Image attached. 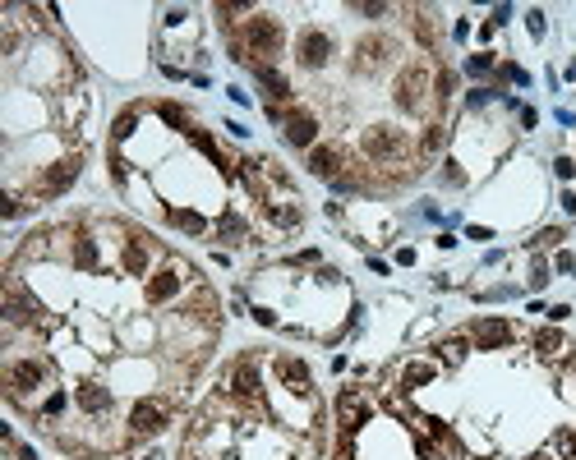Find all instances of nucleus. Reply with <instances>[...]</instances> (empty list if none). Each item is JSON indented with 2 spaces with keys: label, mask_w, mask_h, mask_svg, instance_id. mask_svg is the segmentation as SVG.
Instances as JSON below:
<instances>
[{
  "label": "nucleus",
  "mask_w": 576,
  "mask_h": 460,
  "mask_svg": "<svg viewBox=\"0 0 576 460\" xmlns=\"http://www.w3.org/2000/svg\"><path fill=\"white\" fill-rule=\"evenodd\" d=\"M406 134L392 129V124H374V129L365 134V152L374 156V161H397V156H406Z\"/></svg>",
  "instance_id": "nucleus-1"
},
{
  "label": "nucleus",
  "mask_w": 576,
  "mask_h": 460,
  "mask_svg": "<svg viewBox=\"0 0 576 460\" xmlns=\"http://www.w3.org/2000/svg\"><path fill=\"white\" fill-rule=\"evenodd\" d=\"M245 42H249V51H258V55H277V51H281V28H277V18H272V14H253L249 28H245Z\"/></svg>",
  "instance_id": "nucleus-2"
},
{
  "label": "nucleus",
  "mask_w": 576,
  "mask_h": 460,
  "mask_svg": "<svg viewBox=\"0 0 576 460\" xmlns=\"http://www.w3.org/2000/svg\"><path fill=\"white\" fill-rule=\"evenodd\" d=\"M162 428H166V405L162 400H139L134 414H130V433L134 437H152V433H162Z\"/></svg>",
  "instance_id": "nucleus-3"
},
{
  "label": "nucleus",
  "mask_w": 576,
  "mask_h": 460,
  "mask_svg": "<svg viewBox=\"0 0 576 460\" xmlns=\"http://www.w3.org/2000/svg\"><path fill=\"white\" fill-rule=\"evenodd\" d=\"M295 51H300V65L318 70V65L332 55V37L323 33V28H305V33H300V42H295Z\"/></svg>",
  "instance_id": "nucleus-4"
},
{
  "label": "nucleus",
  "mask_w": 576,
  "mask_h": 460,
  "mask_svg": "<svg viewBox=\"0 0 576 460\" xmlns=\"http://www.w3.org/2000/svg\"><path fill=\"white\" fill-rule=\"evenodd\" d=\"M318 139V120L309 111H290L286 115V143H295V148H309V143Z\"/></svg>",
  "instance_id": "nucleus-5"
},
{
  "label": "nucleus",
  "mask_w": 576,
  "mask_h": 460,
  "mask_svg": "<svg viewBox=\"0 0 576 460\" xmlns=\"http://www.w3.org/2000/svg\"><path fill=\"white\" fill-rule=\"evenodd\" d=\"M475 341H480V350L507 346V341H512V322H503V318H480V322H475Z\"/></svg>",
  "instance_id": "nucleus-6"
},
{
  "label": "nucleus",
  "mask_w": 576,
  "mask_h": 460,
  "mask_svg": "<svg viewBox=\"0 0 576 460\" xmlns=\"http://www.w3.org/2000/svg\"><path fill=\"white\" fill-rule=\"evenodd\" d=\"M37 383H42V364H37V359H14V364H9V387H14L19 396L33 391Z\"/></svg>",
  "instance_id": "nucleus-7"
},
{
  "label": "nucleus",
  "mask_w": 576,
  "mask_h": 460,
  "mask_svg": "<svg viewBox=\"0 0 576 460\" xmlns=\"http://www.w3.org/2000/svg\"><path fill=\"white\" fill-rule=\"evenodd\" d=\"M397 87H402V92H397V102H402L406 111H415V106L424 102V70H406Z\"/></svg>",
  "instance_id": "nucleus-8"
},
{
  "label": "nucleus",
  "mask_w": 576,
  "mask_h": 460,
  "mask_svg": "<svg viewBox=\"0 0 576 460\" xmlns=\"http://www.w3.org/2000/svg\"><path fill=\"white\" fill-rule=\"evenodd\" d=\"M309 171L323 175V180H332V175L341 171V152L337 148H314V152H309Z\"/></svg>",
  "instance_id": "nucleus-9"
},
{
  "label": "nucleus",
  "mask_w": 576,
  "mask_h": 460,
  "mask_svg": "<svg viewBox=\"0 0 576 460\" xmlns=\"http://www.w3.org/2000/svg\"><path fill=\"white\" fill-rule=\"evenodd\" d=\"M79 410H88V414H102V410H111V391L106 387H79Z\"/></svg>",
  "instance_id": "nucleus-10"
},
{
  "label": "nucleus",
  "mask_w": 576,
  "mask_h": 460,
  "mask_svg": "<svg viewBox=\"0 0 576 460\" xmlns=\"http://www.w3.org/2000/svg\"><path fill=\"white\" fill-rule=\"evenodd\" d=\"M74 175H79V161H61V166H56V171H51V175H46V184H42V193H61V189H65V184H70V180H74Z\"/></svg>",
  "instance_id": "nucleus-11"
},
{
  "label": "nucleus",
  "mask_w": 576,
  "mask_h": 460,
  "mask_svg": "<svg viewBox=\"0 0 576 460\" xmlns=\"http://www.w3.org/2000/svg\"><path fill=\"white\" fill-rule=\"evenodd\" d=\"M258 83L268 87L272 97H290V83H286V78H281L277 70H272V65H258Z\"/></svg>",
  "instance_id": "nucleus-12"
},
{
  "label": "nucleus",
  "mask_w": 576,
  "mask_h": 460,
  "mask_svg": "<svg viewBox=\"0 0 576 460\" xmlns=\"http://www.w3.org/2000/svg\"><path fill=\"white\" fill-rule=\"evenodd\" d=\"M277 368H281V378H286V383H290V387H300V391H305V387H309V368H305V364H300V359H281V364H277Z\"/></svg>",
  "instance_id": "nucleus-13"
},
{
  "label": "nucleus",
  "mask_w": 576,
  "mask_h": 460,
  "mask_svg": "<svg viewBox=\"0 0 576 460\" xmlns=\"http://www.w3.org/2000/svg\"><path fill=\"white\" fill-rule=\"evenodd\" d=\"M175 290H180V277H175V272H162V277L148 286V299H171Z\"/></svg>",
  "instance_id": "nucleus-14"
},
{
  "label": "nucleus",
  "mask_w": 576,
  "mask_h": 460,
  "mask_svg": "<svg viewBox=\"0 0 576 460\" xmlns=\"http://www.w3.org/2000/svg\"><path fill=\"white\" fill-rule=\"evenodd\" d=\"M236 391H240V396H253V391H258V368H253V364L236 368Z\"/></svg>",
  "instance_id": "nucleus-15"
},
{
  "label": "nucleus",
  "mask_w": 576,
  "mask_h": 460,
  "mask_svg": "<svg viewBox=\"0 0 576 460\" xmlns=\"http://www.w3.org/2000/svg\"><path fill=\"white\" fill-rule=\"evenodd\" d=\"M535 346H540L544 355H553V359H558V355H567V341H562L558 331H540V336H535Z\"/></svg>",
  "instance_id": "nucleus-16"
},
{
  "label": "nucleus",
  "mask_w": 576,
  "mask_h": 460,
  "mask_svg": "<svg viewBox=\"0 0 576 460\" xmlns=\"http://www.w3.org/2000/svg\"><path fill=\"white\" fill-rule=\"evenodd\" d=\"M74 262H79V267H97V240L79 235V244H74Z\"/></svg>",
  "instance_id": "nucleus-17"
},
{
  "label": "nucleus",
  "mask_w": 576,
  "mask_h": 460,
  "mask_svg": "<svg viewBox=\"0 0 576 460\" xmlns=\"http://www.w3.org/2000/svg\"><path fill=\"white\" fill-rule=\"evenodd\" d=\"M438 359H447V364H461V359H466V341H461V336H447L443 346H438Z\"/></svg>",
  "instance_id": "nucleus-18"
},
{
  "label": "nucleus",
  "mask_w": 576,
  "mask_h": 460,
  "mask_svg": "<svg viewBox=\"0 0 576 460\" xmlns=\"http://www.w3.org/2000/svg\"><path fill=\"white\" fill-rule=\"evenodd\" d=\"M5 318L14 322V327H19V322H28V318H33V309H28V299L19 295V290H9V313H5Z\"/></svg>",
  "instance_id": "nucleus-19"
},
{
  "label": "nucleus",
  "mask_w": 576,
  "mask_h": 460,
  "mask_svg": "<svg viewBox=\"0 0 576 460\" xmlns=\"http://www.w3.org/2000/svg\"><path fill=\"white\" fill-rule=\"evenodd\" d=\"M217 230H221V240H245V221H240V217H231V212L217 221Z\"/></svg>",
  "instance_id": "nucleus-20"
},
{
  "label": "nucleus",
  "mask_w": 576,
  "mask_h": 460,
  "mask_svg": "<svg viewBox=\"0 0 576 460\" xmlns=\"http://www.w3.org/2000/svg\"><path fill=\"white\" fill-rule=\"evenodd\" d=\"M134 124H139V111H125V115H115V139H130V134H134Z\"/></svg>",
  "instance_id": "nucleus-21"
},
{
  "label": "nucleus",
  "mask_w": 576,
  "mask_h": 460,
  "mask_svg": "<svg viewBox=\"0 0 576 460\" xmlns=\"http://www.w3.org/2000/svg\"><path fill=\"white\" fill-rule=\"evenodd\" d=\"M268 217L277 226H300V208H268Z\"/></svg>",
  "instance_id": "nucleus-22"
},
{
  "label": "nucleus",
  "mask_w": 576,
  "mask_h": 460,
  "mask_svg": "<svg viewBox=\"0 0 576 460\" xmlns=\"http://www.w3.org/2000/svg\"><path fill=\"white\" fill-rule=\"evenodd\" d=\"M125 267H130V272H143V267H148V253H143L139 244H130V249H125Z\"/></svg>",
  "instance_id": "nucleus-23"
},
{
  "label": "nucleus",
  "mask_w": 576,
  "mask_h": 460,
  "mask_svg": "<svg viewBox=\"0 0 576 460\" xmlns=\"http://www.w3.org/2000/svg\"><path fill=\"white\" fill-rule=\"evenodd\" d=\"M553 446H558V451L567 456V460H576V433H572V428H562V433L553 437Z\"/></svg>",
  "instance_id": "nucleus-24"
},
{
  "label": "nucleus",
  "mask_w": 576,
  "mask_h": 460,
  "mask_svg": "<svg viewBox=\"0 0 576 460\" xmlns=\"http://www.w3.org/2000/svg\"><path fill=\"white\" fill-rule=\"evenodd\" d=\"M175 226L189 230V235H199L203 230V217H199V212H175Z\"/></svg>",
  "instance_id": "nucleus-25"
},
{
  "label": "nucleus",
  "mask_w": 576,
  "mask_h": 460,
  "mask_svg": "<svg viewBox=\"0 0 576 460\" xmlns=\"http://www.w3.org/2000/svg\"><path fill=\"white\" fill-rule=\"evenodd\" d=\"M429 378H434V368H429V364H411V368H406V383H429Z\"/></svg>",
  "instance_id": "nucleus-26"
},
{
  "label": "nucleus",
  "mask_w": 576,
  "mask_h": 460,
  "mask_svg": "<svg viewBox=\"0 0 576 460\" xmlns=\"http://www.w3.org/2000/svg\"><path fill=\"white\" fill-rule=\"evenodd\" d=\"M438 143H443V124H429V134H424V148H429V152H434V148H438Z\"/></svg>",
  "instance_id": "nucleus-27"
},
{
  "label": "nucleus",
  "mask_w": 576,
  "mask_h": 460,
  "mask_svg": "<svg viewBox=\"0 0 576 460\" xmlns=\"http://www.w3.org/2000/svg\"><path fill=\"white\" fill-rule=\"evenodd\" d=\"M162 120H171V124H184V115H180V106H171V102H166V106H162Z\"/></svg>",
  "instance_id": "nucleus-28"
},
{
  "label": "nucleus",
  "mask_w": 576,
  "mask_h": 460,
  "mask_svg": "<svg viewBox=\"0 0 576 460\" xmlns=\"http://www.w3.org/2000/svg\"><path fill=\"white\" fill-rule=\"evenodd\" d=\"M493 65V55H471V74H484Z\"/></svg>",
  "instance_id": "nucleus-29"
},
{
  "label": "nucleus",
  "mask_w": 576,
  "mask_h": 460,
  "mask_svg": "<svg viewBox=\"0 0 576 460\" xmlns=\"http://www.w3.org/2000/svg\"><path fill=\"white\" fill-rule=\"evenodd\" d=\"M525 18H530V33H535V37H544V14H540V9H530Z\"/></svg>",
  "instance_id": "nucleus-30"
},
{
  "label": "nucleus",
  "mask_w": 576,
  "mask_h": 460,
  "mask_svg": "<svg viewBox=\"0 0 576 460\" xmlns=\"http://www.w3.org/2000/svg\"><path fill=\"white\" fill-rule=\"evenodd\" d=\"M61 410H65V391H56V396L46 400V414H61Z\"/></svg>",
  "instance_id": "nucleus-31"
},
{
  "label": "nucleus",
  "mask_w": 576,
  "mask_h": 460,
  "mask_svg": "<svg viewBox=\"0 0 576 460\" xmlns=\"http://www.w3.org/2000/svg\"><path fill=\"white\" fill-rule=\"evenodd\" d=\"M452 83H456V78H452V74H447V70H443V74H438V97H447V92H452Z\"/></svg>",
  "instance_id": "nucleus-32"
},
{
  "label": "nucleus",
  "mask_w": 576,
  "mask_h": 460,
  "mask_svg": "<svg viewBox=\"0 0 576 460\" xmlns=\"http://www.w3.org/2000/svg\"><path fill=\"white\" fill-rule=\"evenodd\" d=\"M572 175H576V161H567V156H562V161H558V180H572Z\"/></svg>",
  "instance_id": "nucleus-33"
}]
</instances>
